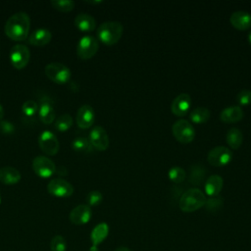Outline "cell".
<instances>
[{
    "instance_id": "21",
    "label": "cell",
    "mask_w": 251,
    "mask_h": 251,
    "mask_svg": "<svg viewBox=\"0 0 251 251\" xmlns=\"http://www.w3.org/2000/svg\"><path fill=\"white\" fill-rule=\"evenodd\" d=\"M21 173L14 167L5 166L0 169V181L4 184H16L21 180Z\"/></svg>"
},
{
    "instance_id": "40",
    "label": "cell",
    "mask_w": 251,
    "mask_h": 251,
    "mask_svg": "<svg viewBox=\"0 0 251 251\" xmlns=\"http://www.w3.org/2000/svg\"><path fill=\"white\" fill-rule=\"evenodd\" d=\"M248 41H249V43L251 45V31L248 33Z\"/></svg>"
},
{
    "instance_id": "41",
    "label": "cell",
    "mask_w": 251,
    "mask_h": 251,
    "mask_svg": "<svg viewBox=\"0 0 251 251\" xmlns=\"http://www.w3.org/2000/svg\"><path fill=\"white\" fill-rule=\"evenodd\" d=\"M0 204H1V196H0Z\"/></svg>"
},
{
    "instance_id": "39",
    "label": "cell",
    "mask_w": 251,
    "mask_h": 251,
    "mask_svg": "<svg viewBox=\"0 0 251 251\" xmlns=\"http://www.w3.org/2000/svg\"><path fill=\"white\" fill-rule=\"evenodd\" d=\"M89 251H99V248L98 247H95V246H92L89 248Z\"/></svg>"
},
{
    "instance_id": "25",
    "label": "cell",
    "mask_w": 251,
    "mask_h": 251,
    "mask_svg": "<svg viewBox=\"0 0 251 251\" xmlns=\"http://www.w3.org/2000/svg\"><path fill=\"white\" fill-rule=\"evenodd\" d=\"M206 176V170L205 168L200 164L193 165L190 168V174H189V182L194 185H199L205 180Z\"/></svg>"
},
{
    "instance_id": "31",
    "label": "cell",
    "mask_w": 251,
    "mask_h": 251,
    "mask_svg": "<svg viewBox=\"0 0 251 251\" xmlns=\"http://www.w3.org/2000/svg\"><path fill=\"white\" fill-rule=\"evenodd\" d=\"M224 204V199L221 196H214L206 199L205 202V208L209 212H217L219 211Z\"/></svg>"
},
{
    "instance_id": "36",
    "label": "cell",
    "mask_w": 251,
    "mask_h": 251,
    "mask_svg": "<svg viewBox=\"0 0 251 251\" xmlns=\"http://www.w3.org/2000/svg\"><path fill=\"white\" fill-rule=\"evenodd\" d=\"M14 131H15V126L11 122L0 120V132L2 134L9 135L14 133Z\"/></svg>"
},
{
    "instance_id": "11",
    "label": "cell",
    "mask_w": 251,
    "mask_h": 251,
    "mask_svg": "<svg viewBox=\"0 0 251 251\" xmlns=\"http://www.w3.org/2000/svg\"><path fill=\"white\" fill-rule=\"evenodd\" d=\"M48 192L59 198L70 197L74 193V186L63 178H53L47 184Z\"/></svg>"
},
{
    "instance_id": "32",
    "label": "cell",
    "mask_w": 251,
    "mask_h": 251,
    "mask_svg": "<svg viewBox=\"0 0 251 251\" xmlns=\"http://www.w3.org/2000/svg\"><path fill=\"white\" fill-rule=\"evenodd\" d=\"M22 111L25 117L31 118L38 112V103L34 100H27L23 104Z\"/></svg>"
},
{
    "instance_id": "37",
    "label": "cell",
    "mask_w": 251,
    "mask_h": 251,
    "mask_svg": "<svg viewBox=\"0 0 251 251\" xmlns=\"http://www.w3.org/2000/svg\"><path fill=\"white\" fill-rule=\"evenodd\" d=\"M115 251H131V250H129L128 248H126V247H125V246H120V247L116 248Z\"/></svg>"
},
{
    "instance_id": "18",
    "label": "cell",
    "mask_w": 251,
    "mask_h": 251,
    "mask_svg": "<svg viewBox=\"0 0 251 251\" xmlns=\"http://www.w3.org/2000/svg\"><path fill=\"white\" fill-rule=\"evenodd\" d=\"M52 38V34L49 29L47 28H37L34 29L29 35H28V43L36 46V47H42L47 45Z\"/></svg>"
},
{
    "instance_id": "38",
    "label": "cell",
    "mask_w": 251,
    "mask_h": 251,
    "mask_svg": "<svg viewBox=\"0 0 251 251\" xmlns=\"http://www.w3.org/2000/svg\"><path fill=\"white\" fill-rule=\"evenodd\" d=\"M3 117H4V108H3L2 104L0 103V120H2Z\"/></svg>"
},
{
    "instance_id": "9",
    "label": "cell",
    "mask_w": 251,
    "mask_h": 251,
    "mask_svg": "<svg viewBox=\"0 0 251 251\" xmlns=\"http://www.w3.org/2000/svg\"><path fill=\"white\" fill-rule=\"evenodd\" d=\"M38 146L47 156H54L59 151L60 143L52 131L43 130L38 136Z\"/></svg>"
},
{
    "instance_id": "24",
    "label": "cell",
    "mask_w": 251,
    "mask_h": 251,
    "mask_svg": "<svg viewBox=\"0 0 251 251\" xmlns=\"http://www.w3.org/2000/svg\"><path fill=\"white\" fill-rule=\"evenodd\" d=\"M226 143L231 149H238L243 141V135L240 129L236 127H231L226 133Z\"/></svg>"
},
{
    "instance_id": "12",
    "label": "cell",
    "mask_w": 251,
    "mask_h": 251,
    "mask_svg": "<svg viewBox=\"0 0 251 251\" xmlns=\"http://www.w3.org/2000/svg\"><path fill=\"white\" fill-rule=\"evenodd\" d=\"M88 140L92 147L98 151H105L109 147L108 133L100 126H96L91 129Z\"/></svg>"
},
{
    "instance_id": "13",
    "label": "cell",
    "mask_w": 251,
    "mask_h": 251,
    "mask_svg": "<svg viewBox=\"0 0 251 251\" xmlns=\"http://www.w3.org/2000/svg\"><path fill=\"white\" fill-rule=\"evenodd\" d=\"M75 121H76V125L78 126V127H80L82 129L89 128L90 126H92V125L94 124V121H95L94 109L88 104H84V105L80 106L76 112Z\"/></svg>"
},
{
    "instance_id": "33",
    "label": "cell",
    "mask_w": 251,
    "mask_h": 251,
    "mask_svg": "<svg viewBox=\"0 0 251 251\" xmlns=\"http://www.w3.org/2000/svg\"><path fill=\"white\" fill-rule=\"evenodd\" d=\"M51 251H66L67 243L63 236L55 235L52 237L50 242Z\"/></svg>"
},
{
    "instance_id": "30",
    "label": "cell",
    "mask_w": 251,
    "mask_h": 251,
    "mask_svg": "<svg viewBox=\"0 0 251 251\" xmlns=\"http://www.w3.org/2000/svg\"><path fill=\"white\" fill-rule=\"evenodd\" d=\"M51 5L54 9L63 13L71 12L75 8V2L72 0H53Z\"/></svg>"
},
{
    "instance_id": "2",
    "label": "cell",
    "mask_w": 251,
    "mask_h": 251,
    "mask_svg": "<svg viewBox=\"0 0 251 251\" xmlns=\"http://www.w3.org/2000/svg\"><path fill=\"white\" fill-rule=\"evenodd\" d=\"M206 199V195L200 189L189 188L181 194L178 200V207L182 212L191 213L203 207Z\"/></svg>"
},
{
    "instance_id": "20",
    "label": "cell",
    "mask_w": 251,
    "mask_h": 251,
    "mask_svg": "<svg viewBox=\"0 0 251 251\" xmlns=\"http://www.w3.org/2000/svg\"><path fill=\"white\" fill-rule=\"evenodd\" d=\"M243 115L244 114L240 106H230V107L225 108L221 112L220 119L224 123L233 124L241 121L243 118Z\"/></svg>"
},
{
    "instance_id": "28",
    "label": "cell",
    "mask_w": 251,
    "mask_h": 251,
    "mask_svg": "<svg viewBox=\"0 0 251 251\" xmlns=\"http://www.w3.org/2000/svg\"><path fill=\"white\" fill-rule=\"evenodd\" d=\"M72 147L75 151L77 152H90L92 150V145L90 144L89 140L85 137H76L72 142Z\"/></svg>"
},
{
    "instance_id": "6",
    "label": "cell",
    "mask_w": 251,
    "mask_h": 251,
    "mask_svg": "<svg viewBox=\"0 0 251 251\" xmlns=\"http://www.w3.org/2000/svg\"><path fill=\"white\" fill-rule=\"evenodd\" d=\"M99 49L98 40L91 35L82 36L77 42L76 55L82 60H87L92 58Z\"/></svg>"
},
{
    "instance_id": "23",
    "label": "cell",
    "mask_w": 251,
    "mask_h": 251,
    "mask_svg": "<svg viewBox=\"0 0 251 251\" xmlns=\"http://www.w3.org/2000/svg\"><path fill=\"white\" fill-rule=\"evenodd\" d=\"M109 233V226L106 223H100L95 226L90 233V239L92 246L98 247L108 236Z\"/></svg>"
},
{
    "instance_id": "8",
    "label": "cell",
    "mask_w": 251,
    "mask_h": 251,
    "mask_svg": "<svg viewBox=\"0 0 251 251\" xmlns=\"http://www.w3.org/2000/svg\"><path fill=\"white\" fill-rule=\"evenodd\" d=\"M30 60V51L24 44H16L10 51V62L17 70H22Z\"/></svg>"
},
{
    "instance_id": "14",
    "label": "cell",
    "mask_w": 251,
    "mask_h": 251,
    "mask_svg": "<svg viewBox=\"0 0 251 251\" xmlns=\"http://www.w3.org/2000/svg\"><path fill=\"white\" fill-rule=\"evenodd\" d=\"M91 216V208L87 204H80L71 211L69 219L74 225H85L90 221Z\"/></svg>"
},
{
    "instance_id": "19",
    "label": "cell",
    "mask_w": 251,
    "mask_h": 251,
    "mask_svg": "<svg viewBox=\"0 0 251 251\" xmlns=\"http://www.w3.org/2000/svg\"><path fill=\"white\" fill-rule=\"evenodd\" d=\"M75 25L76 26L77 29H79L82 32H89L95 29L96 27V21L95 19L86 13H81L78 14L75 18Z\"/></svg>"
},
{
    "instance_id": "27",
    "label": "cell",
    "mask_w": 251,
    "mask_h": 251,
    "mask_svg": "<svg viewBox=\"0 0 251 251\" xmlns=\"http://www.w3.org/2000/svg\"><path fill=\"white\" fill-rule=\"evenodd\" d=\"M72 126H73V118L69 114L61 115L59 118L56 119L55 125H54L55 128L61 132L67 131L72 127Z\"/></svg>"
},
{
    "instance_id": "15",
    "label": "cell",
    "mask_w": 251,
    "mask_h": 251,
    "mask_svg": "<svg viewBox=\"0 0 251 251\" xmlns=\"http://www.w3.org/2000/svg\"><path fill=\"white\" fill-rule=\"evenodd\" d=\"M191 107V97L188 93L178 94L172 102V113L177 117H183Z\"/></svg>"
},
{
    "instance_id": "10",
    "label": "cell",
    "mask_w": 251,
    "mask_h": 251,
    "mask_svg": "<svg viewBox=\"0 0 251 251\" xmlns=\"http://www.w3.org/2000/svg\"><path fill=\"white\" fill-rule=\"evenodd\" d=\"M55 163L45 156H36L32 161L33 172L40 177L47 178L56 174Z\"/></svg>"
},
{
    "instance_id": "17",
    "label": "cell",
    "mask_w": 251,
    "mask_h": 251,
    "mask_svg": "<svg viewBox=\"0 0 251 251\" xmlns=\"http://www.w3.org/2000/svg\"><path fill=\"white\" fill-rule=\"evenodd\" d=\"M231 25L239 30H247L251 27V15L244 11H236L230 15Z\"/></svg>"
},
{
    "instance_id": "1",
    "label": "cell",
    "mask_w": 251,
    "mask_h": 251,
    "mask_svg": "<svg viewBox=\"0 0 251 251\" xmlns=\"http://www.w3.org/2000/svg\"><path fill=\"white\" fill-rule=\"evenodd\" d=\"M29 28V16L25 12H18L7 20L4 30L10 39L15 41H23L28 37Z\"/></svg>"
},
{
    "instance_id": "4",
    "label": "cell",
    "mask_w": 251,
    "mask_h": 251,
    "mask_svg": "<svg viewBox=\"0 0 251 251\" xmlns=\"http://www.w3.org/2000/svg\"><path fill=\"white\" fill-rule=\"evenodd\" d=\"M46 76L58 84H65L70 81L72 73L71 70L64 64L52 62L45 66L44 69Z\"/></svg>"
},
{
    "instance_id": "3",
    "label": "cell",
    "mask_w": 251,
    "mask_h": 251,
    "mask_svg": "<svg viewBox=\"0 0 251 251\" xmlns=\"http://www.w3.org/2000/svg\"><path fill=\"white\" fill-rule=\"evenodd\" d=\"M124 27L119 22H105L97 28L98 39L106 45H114L121 39Z\"/></svg>"
},
{
    "instance_id": "5",
    "label": "cell",
    "mask_w": 251,
    "mask_h": 251,
    "mask_svg": "<svg viewBox=\"0 0 251 251\" xmlns=\"http://www.w3.org/2000/svg\"><path fill=\"white\" fill-rule=\"evenodd\" d=\"M175 138L180 143H190L195 137V129L193 126L186 120L180 119L176 121L172 127Z\"/></svg>"
},
{
    "instance_id": "7",
    "label": "cell",
    "mask_w": 251,
    "mask_h": 251,
    "mask_svg": "<svg viewBox=\"0 0 251 251\" xmlns=\"http://www.w3.org/2000/svg\"><path fill=\"white\" fill-rule=\"evenodd\" d=\"M232 160V152L226 146H216L212 148L207 155V161L210 165L223 167L229 164Z\"/></svg>"
},
{
    "instance_id": "22",
    "label": "cell",
    "mask_w": 251,
    "mask_h": 251,
    "mask_svg": "<svg viewBox=\"0 0 251 251\" xmlns=\"http://www.w3.org/2000/svg\"><path fill=\"white\" fill-rule=\"evenodd\" d=\"M223 186H224L223 177L218 175H213L209 176L205 181V192L210 197L218 196L222 191Z\"/></svg>"
},
{
    "instance_id": "29",
    "label": "cell",
    "mask_w": 251,
    "mask_h": 251,
    "mask_svg": "<svg viewBox=\"0 0 251 251\" xmlns=\"http://www.w3.org/2000/svg\"><path fill=\"white\" fill-rule=\"evenodd\" d=\"M185 172L180 167H173L168 172V176L171 181L175 183H180L185 178Z\"/></svg>"
},
{
    "instance_id": "34",
    "label": "cell",
    "mask_w": 251,
    "mask_h": 251,
    "mask_svg": "<svg viewBox=\"0 0 251 251\" xmlns=\"http://www.w3.org/2000/svg\"><path fill=\"white\" fill-rule=\"evenodd\" d=\"M103 200V195L98 190H92L86 195V203L89 207L99 205Z\"/></svg>"
},
{
    "instance_id": "16",
    "label": "cell",
    "mask_w": 251,
    "mask_h": 251,
    "mask_svg": "<svg viewBox=\"0 0 251 251\" xmlns=\"http://www.w3.org/2000/svg\"><path fill=\"white\" fill-rule=\"evenodd\" d=\"M38 116L40 121L45 125H50L55 120V111L53 102L48 97H42L38 104Z\"/></svg>"
},
{
    "instance_id": "35",
    "label": "cell",
    "mask_w": 251,
    "mask_h": 251,
    "mask_svg": "<svg viewBox=\"0 0 251 251\" xmlns=\"http://www.w3.org/2000/svg\"><path fill=\"white\" fill-rule=\"evenodd\" d=\"M236 101L240 106H247L251 104V90L242 89L236 95Z\"/></svg>"
},
{
    "instance_id": "26",
    "label": "cell",
    "mask_w": 251,
    "mask_h": 251,
    "mask_svg": "<svg viewBox=\"0 0 251 251\" xmlns=\"http://www.w3.org/2000/svg\"><path fill=\"white\" fill-rule=\"evenodd\" d=\"M211 117V112L205 107H198L192 110L189 115L190 121L194 124H203L206 123Z\"/></svg>"
}]
</instances>
